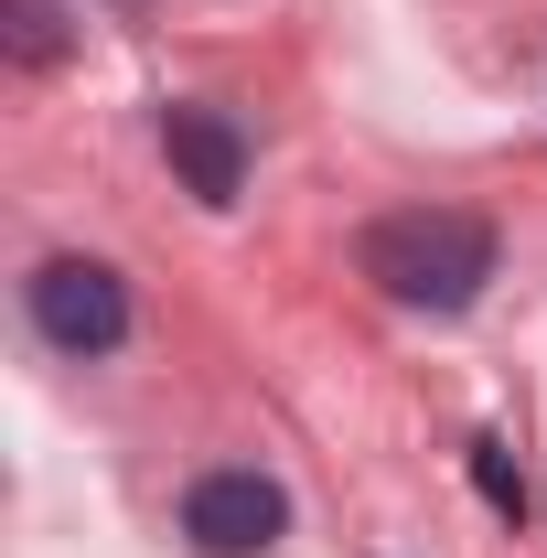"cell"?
<instances>
[{
    "label": "cell",
    "instance_id": "obj_3",
    "mask_svg": "<svg viewBox=\"0 0 547 558\" xmlns=\"http://www.w3.org/2000/svg\"><path fill=\"white\" fill-rule=\"evenodd\" d=\"M279 526H290V494L269 473H247V462H226V473H205L183 494V537L205 558H258V548H279Z\"/></svg>",
    "mask_w": 547,
    "mask_h": 558
},
{
    "label": "cell",
    "instance_id": "obj_6",
    "mask_svg": "<svg viewBox=\"0 0 547 558\" xmlns=\"http://www.w3.org/2000/svg\"><path fill=\"white\" fill-rule=\"evenodd\" d=\"M473 484H483L494 515H526V473H515V451H505V440H473Z\"/></svg>",
    "mask_w": 547,
    "mask_h": 558
},
{
    "label": "cell",
    "instance_id": "obj_1",
    "mask_svg": "<svg viewBox=\"0 0 547 558\" xmlns=\"http://www.w3.org/2000/svg\"><path fill=\"white\" fill-rule=\"evenodd\" d=\"M354 269L376 279L398 312H473L483 279H494V226L462 205H409V215H376Z\"/></svg>",
    "mask_w": 547,
    "mask_h": 558
},
{
    "label": "cell",
    "instance_id": "obj_5",
    "mask_svg": "<svg viewBox=\"0 0 547 558\" xmlns=\"http://www.w3.org/2000/svg\"><path fill=\"white\" fill-rule=\"evenodd\" d=\"M11 54H22V65H54V54H65V11H54V0H11Z\"/></svg>",
    "mask_w": 547,
    "mask_h": 558
},
{
    "label": "cell",
    "instance_id": "obj_4",
    "mask_svg": "<svg viewBox=\"0 0 547 558\" xmlns=\"http://www.w3.org/2000/svg\"><path fill=\"white\" fill-rule=\"evenodd\" d=\"M161 150H172V172L205 194V205H236V183H247V130L205 108V97H172L161 108Z\"/></svg>",
    "mask_w": 547,
    "mask_h": 558
},
{
    "label": "cell",
    "instance_id": "obj_2",
    "mask_svg": "<svg viewBox=\"0 0 547 558\" xmlns=\"http://www.w3.org/2000/svg\"><path fill=\"white\" fill-rule=\"evenodd\" d=\"M22 301H33V333L54 354H119L130 344V279L108 258H44L22 279Z\"/></svg>",
    "mask_w": 547,
    "mask_h": 558
}]
</instances>
